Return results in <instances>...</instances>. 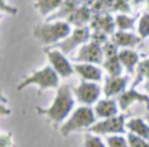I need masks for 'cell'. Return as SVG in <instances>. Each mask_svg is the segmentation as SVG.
I'll use <instances>...</instances> for the list:
<instances>
[{"label":"cell","mask_w":149,"mask_h":147,"mask_svg":"<svg viewBox=\"0 0 149 147\" xmlns=\"http://www.w3.org/2000/svg\"><path fill=\"white\" fill-rule=\"evenodd\" d=\"M74 106V95L72 87L68 84L60 85L56 90V94L51 104L47 108L36 106L38 115L45 116L54 126L60 125L72 114Z\"/></svg>","instance_id":"cell-1"},{"label":"cell","mask_w":149,"mask_h":147,"mask_svg":"<svg viewBox=\"0 0 149 147\" xmlns=\"http://www.w3.org/2000/svg\"><path fill=\"white\" fill-rule=\"evenodd\" d=\"M72 32V25L68 21H45L34 27L33 37L40 44L50 47L68 37Z\"/></svg>","instance_id":"cell-2"},{"label":"cell","mask_w":149,"mask_h":147,"mask_svg":"<svg viewBox=\"0 0 149 147\" xmlns=\"http://www.w3.org/2000/svg\"><path fill=\"white\" fill-rule=\"evenodd\" d=\"M96 116L91 106H81L72 112L68 118L60 125L59 132L63 137H68L72 132L87 130L96 123Z\"/></svg>","instance_id":"cell-3"},{"label":"cell","mask_w":149,"mask_h":147,"mask_svg":"<svg viewBox=\"0 0 149 147\" xmlns=\"http://www.w3.org/2000/svg\"><path fill=\"white\" fill-rule=\"evenodd\" d=\"M37 85L38 93H42L44 90L59 87V76L50 65H46L38 70L32 72L25 77L17 86L19 91L23 90L27 86Z\"/></svg>","instance_id":"cell-4"},{"label":"cell","mask_w":149,"mask_h":147,"mask_svg":"<svg viewBox=\"0 0 149 147\" xmlns=\"http://www.w3.org/2000/svg\"><path fill=\"white\" fill-rule=\"evenodd\" d=\"M91 37V29L90 27H76L68 37H66L61 42L55 44L53 46H50L47 48L59 50L64 55H70L72 52H74L78 47H81L84 44L88 43Z\"/></svg>","instance_id":"cell-5"},{"label":"cell","mask_w":149,"mask_h":147,"mask_svg":"<svg viewBox=\"0 0 149 147\" xmlns=\"http://www.w3.org/2000/svg\"><path fill=\"white\" fill-rule=\"evenodd\" d=\"M89 133L95 135H116L125 134L126 133V117L124 115L111 117V118L99 120L94 125H92L89 129H87Z\"/></svg>","instance_id":"cell-6"},{"label":"cell","mask_w":149,"mask_h":147,"mask_svg":"<svg viewBox=\"0 0 149 147\" xmlns=\"http://www.w3.org/2000/svg\"><path fill=\"white\" fill-rule=\"evenodd\" d=\"M101 87L97 84V82L86 81L81 80L77 86L72 87L74 98L83 106H90L99 100L101 94Z\"/></svg>","instance_id":"cell-7"},{"label":"cell","mask_w":149,"mask_h":147,"mask_svg":"<svg viewBox=\"0 0 149 147\" xmlns=\"http://www.w3.org/2000/svg\"><path fill=\"white\" fill-rule=\"evenodd\" d=\"M46 57L53 70L61 78H68L74 73V65L70 64L66 56L57 49L45 48L44 49Z\"/></svg>","instance_id":"cell-8"},{"label":"cell","mask_w":149,"mask_h":147,"mask_svg":"<svg viewBox=\"0 0 149 147\" xmlns=\"http://www.w3.org/2000/svg\"><path fill=\"white\" fill-rule=\"evenodd\" d=\"M72 60L77 63H89L99 65L103 63L104 54L102 46L97 45L93 42H88L79 48L76 55L72 57Z\"/></svg>","instance_id":"cell-9"},{"label":"cell","mask_w":149,"mask_h":147,"mask_svg":"<svg viewBox=\"0 0 149 147\" xmlns=\"http://www.w3.org/2000/svg\"><path fill=\"white\" fill-rule=\"evenodd\" d=\"M116 102L118 104V108L122 112H126L133 104L139 102L144 104L149 110V96L148 94H143L141 92L137 91L134 87H131L126 89L124 92L116 96Z\"/></svg>","instance_id":"cell-10"},{"label":"cell","mask_w":149,"mask_h":147,"mask_svg":"<svg viewBox=\"0 0 149 147\" xmlns=\"http://www.w3.org/2000/svg\"><path fill=\"white\" fill-rule=\"evenodd\" d=\"M129 79V76H106L102 88V92L105 98H111L112 96H118L124 92L127 89Z\"/></svg>","instance_id":"cell-11"},{"label":"cell","mask_w":149,"mask_h":147,"mask_svg":"<svg viewBox=\"0 0 149 147\" xmlns=\"http://www.w3.org/2000/svg\"><path fill=\"white\" fill-rule=\"evenodd\" d=\"M116 23L110 14L106 12L96 13L92 16L90 21V29L92 31H100L105 33L106 35L111 36L116 30Z\"/></svg>","instance_id":"cell-12"},{"label":"cell","mask_w":149,"mask_h":147,"mask_svg":"<svg viewBox=\"0 0 149 147\" xmlns=\"http://www.w3.org/2000/svg\"><path fill=\"white\" fill-rule=\"evenodd\" d=\"M118 110H120V108H118L116 100H112V98H108L99 100L93 108L96 118L100 119V120L118 116Z\"/></svg>","instance_id":"cell-13"},{"label":"cell","mask_w":149,"mask_h":147,"mask_svg":"<svg viewBox=\"0 0 149 147\" xmlns=\"http://www.w3.org/2000/svg\"><path fill=\"white\" fill-rule=\"evenodd\" d=\"M74 73H77L82 80L99 82L102 80V70L97 65L89 63H74Z\"/></svg>","instance_id":"cell-14"},{"label":"cell","mask_w":149,"mask_h":147,"mask_svg":"<svg viewBox=\"0 0 149 147\" xmlns=\"http://www.w3.org/2000/svg\"><path fill=\"white\" fill-rule=\"evenodd\" d=\"M110 41L113 42L118 48L124 49H132L141 43L142 39L139 36L130 32L116 31L110 36Z\"/></svg>","instance_id":"cell-15"},{"label":"cell","mask_w":149,"mask_h":147,"mask_svg":"<svg viewBox=\"0 0 149 147\" xmlns=\"http://www.w3.org/2000/svg\"><path fill=\"white\" fill-rule=\"evenodd\" d=\"M91 19H92L91 9L89 7L83 5V6L78 7L68 17L66 21L70 25H74L76 27H87V25L90 23Z\"/></svg>","instance_id":"cell-16"},{"label":"cell","mask_w":149,"mask_h":147,"mask_svg":"<svg viewBox=\"0 0 149 147\" xmlns=\"http://www.w3.org/2000/svg\"><path fill=\"white\" fill-rule=\"evenodd\" d=\"M118 56L124 69L127 71V73H134L137 65L140 62L139 61V59H140L139 54L132 49H122L118 52Z\"/></svg>","instance_id":"cell-17"},{"label":"cell","mask_w":149,"mask_h":147,"mask_svg":"<svg viewBox=\"0 0 149 147\" xmlns=\"http://www.w3.org/2000/svg\"><path fill=\"white\" fill-rule=\"evenodd\" d=\"M126 130L143 139L149 141V124L141 118H131L126 121Z\"/></svg>","instance_id":"cell-18"},{"label":"cell","mask_w":149,"mask_h":147,"mask_svg":"<svg viewBox=\"0 0 149 147\" xmlns=\"http://www.w3.org/2000/svg\"><path fill=\"white\" fill-rule=\"evenodd\" d=\"M35 1V8L38 13L42 16L50 14L55 9L61 6L63 0H34Z\"/></svg>","instance_id":"cell-19"},{"label":"cell","mask_w":149,"mask_h":147,"mask_svg":"<svg viewBox=\"0 0 149 147\" xmlns=\"http://www.w3.org/2000/svg\"><path fill=\"white\" fill-rule=\"evenodd\" d=\"M102 67L109 76H122L123 70H124L118 55L105 58L102 63Z\"/></svg>","instance_id":"cell-20"},{"label":"cell","mask_w":149,"mask_h":147,"mask_svg":"<svg viewBox=\"0 0 149 147\" xmlns=\"http://www.w3.org/2000/svg\"><path fill=\"white\" fill-rule=\"evenodd\" d=\"M149 79V58L140 61L138 63L135 70V78L133 80L132 87H136L137 85L141 83L143 80H148Z\"/></svg>","instance_id":"cell-21"},{"label":"cell","mask_w":149,"mask_h":147,"mask_svg":"<svg viewBox=\"0 0 149 147\" xmlns=\"http://www.w3.org/2000/svg\"><path fill=\"white\" fill-rule=\"evenodd\" d=\"M135 21H136V19H135L134 17L128 16V15H126L125 13L116 15V19H114L116 29H118V31H123V32H128V31H130V30L134 29Z\"/></svg>","instance_id":"cell-22"},{"label":"cell","mask_w":149,"mask_h":147,"mask_svg":"<svg viewBox=\"0 0 149 147\" xmlns=\"http://www.w3.org/2000/svg\"><path fill=\"white\" fill-rule=\"evenodd\" d=\"M105 145L106 147H130L127 137H124L122 134L106 136Z\"/></svg>","instance_id":"cell-23"},{"label":"cell","mask_w":149,"mask_h":147,"mask_svg":"<svg viewBox=\"0 0 149 147\" xmlns=\"http://www.w3.org/2000/svg\"><path fill=\"white\" fill-rule=\"evenodd\" d=\"M137 33L142 40L149 37V12H145L141 15L137 27Z\"/></svg>","instance_id":"cell-24"},{"label":"cell","mask_w":149,"mask_h":147,"mask_svg":"<svg viewBox=\"0 0 149 147\" xmlns=\"http://www.w3.org/2000/svg\"><path fill=\"white\" fill-rule=\"evenodd\" d=\"M82 147H106V145L98 135L87 133L84 135Z\"/></svg>","instance_id":"cell-25"},{"label":"cell","mask_w":149,"mask_h":147,"mask_svg":"<svg viewBox=\"0 0 149 147\" xmlns=\"http://www.w3.org/2000/svg\"><path fill=\"white\" fill-rule=\"evenodd\" d=\"M129 146L130 147H149V141L146 139H143L141 137H138L134 134L128 133L127 134Z\"/></svg>","instance_id":"cell-26"},{"label":"cell","mask_w":149,"mask_h":147,"mask_svg":"<svg viewBox=\"0 0 149 147\" xmlns=\"http://www.w3.org/2000/svg\"><path fill=\"white\" fill-rule=\"evenodd\" d=\"M102 51L104 54V59L105 58H109L112 56H116L118 54V47L111 41H108L102 46Z\"/></svg>","instance_id":"cell-27"},{"label":"cell","mask_w":149,"mask_h":147,"mask_svg":"<svg viewBox=\"0 0 149 147\" xmlns=\"http://www.w3.org/2000/svg\"><path fill=\"white\" fill-rule=\"evenodd\" d=\"M90 42L97 44V45L103 46L105 43L108 42V35L105 33L100 31H93L91 33V37H90Z\"/></svg>","instance_id":"cell-28"},{"label":"cell","mask_w":149,"mask_h":147,"mask_svg":"<svg viewBox=\"0 0 149 147\" xmlns=\"http://www.w3.org/2000/svg\"><path fill=\"white\" fill-rule=\"evenodd\" d=\"M116 10H120L123 12H130V7H129L128 0H113V6Z\"/></svg>","instance_id":"cell-29"},{"label":"cell","mask_w":149,"mask_h":147,"mask_svg":"<svg viewBox=\"0 0 149 147\" xmlns=\"http://www.w3.org/2000/svg\"><path fill=\"white\" fill-rule=\"evenodd\" d=\"M1 10L6 11L7 13H10V14H15V13L17 12V9L10 6L9 4H6V3H5V0H1Z\"/></svg>","instance_id":"cell-30"},{"label":"cell","mask_w":149,"mask_h":147,"mask_svg":"<svg viewBox=\"0 0 149 147\" xmlns=\"http://www.w3.org/2000/svg\"><path fill=\"white\" fill-rule=\"evenodd\" d=\"M144 88H145V90H146L147 94H148V96H149V79L145 81V83H144Z\"/></svg>","instance_id":"cell-31"},{"label":"cell","mask_w":149,"mask_h":147,"mask_svg":"<svg viewBox=\"0 0 149 147\" xmlns=\"http://www.w3.org/2000/svg\"><path fill=\"white\" fill-rule=\"evenodd\" d=\"M146 9L147 12H149V0H146Z\"/></svg>","instance_id":"cell-32"},{"label":"cell","mask_w":149,"mask_h":147,"mask_svg":"<svg viewBox=\"0 0 149 147\" xmlns=\"http://www.w3.org/2000/svg\"><path fill=\"white\" fill-rule=\"evenodd\" d=\"M145 119H146V121H147V123L149 124V112L147 113L146 115H145Z\"/></svg>","instance_id":"cell-33"}]
</instances>
